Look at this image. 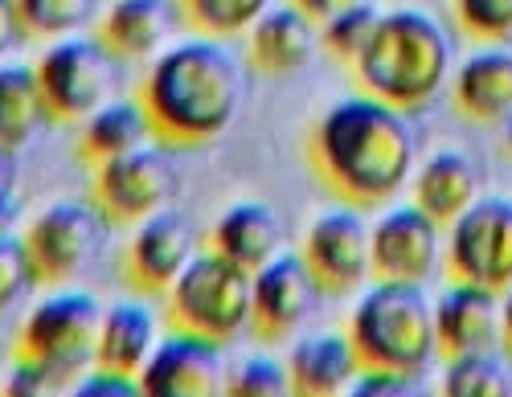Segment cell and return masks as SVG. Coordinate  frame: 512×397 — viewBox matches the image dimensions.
Instances as JSON below:
<instances>
[{
  "mask_svg": "<svg viewBox=\"0 0 512 397\" xmlns=\"http://www.w3.org/2000/svg\"><path fill=\"white\" fill-rule=\"evenodd\" d=\"M312 164L345 201L381 205L414 168V127L406 111L361 91L324 111L312 131Z\"/></svg>",
  "mask_w": 512,
  "mask_h": 397,
  "instance_id": "1",
  "label": "cell"
},
{
  "mask_svg": "<svg viewBox=\"0 0 512 397\" xmlns=\"http://www.w3.org/2000/svg\"><path fill=\"white\" fill-rule=\"evenodd\" d=\"M242 95L246 74L238 54L222 37L205 33L173 50H160L140 86L156 140L173 148H193L222 136L242 107Z\"/></svg>",
  "mask_w": 512,
  "mask_h": 397,
  "instance_id": "2",
  "label": "cell"
},
{
  "mask_svg": "<svg viewBox=\"0 0 512 397\" xmlns=\"http://www.w3.org/2000/svg\"><path fill=\"white\" fill-rule=\"evenodd\" d=\"M451 70V41L431 13L394 9L381 13L369 46L357 54L353 74L361 91L398 111L422 107L439 95Z\"/></svg>",
  "mask_w": 512,
  "mask_h": 397,
  "instance_id": "3",
  "label": "cell"
},
{
  "mask_svg": "<svg viewBox=\"0 0 512 397\" xmlns=\"http://www.w3.org/2000/svg\"><path fill=\"white\" fill-rule=\"evenodd\" d=\"M349 340L361 365L426 373L435 361V303L426 299L422 283L377 279L353 307Z\"/></svg>",
  "mask_w": 512,
  "mask_h": 397,
  "instance_id": "4",
  "label": "cell"
},
{
  "mask_svg": "<svg viewBox=\"0 0 512 397\" xmlns=\"http://www.w3.org/2000/svg\"><path fill=\"white\" fill-rule=\"evenodd\" d=\"M168 299V324L201 332L218 344H230L250 328V303H254V271L238 267L234 258L218 250H197L185 271L164 291Z\"/></svg>",
  "mask_w": 512,
  "mask_h": 397,
  "instance_id": "5",
  "label": "cell"
},
{
  "mask_svg": "<svg viewBox=\"0 0 512 397\" xmlns=\"http://www.w3.org/2000/svg\"><path fill=\"white\" fill-rule=\"evenodd\" d=\"M99 320L103 303L91 291H54L41 299L21 324L17 352L37 357L50 369H58L66 381L87 373L95 365V344H99Z\"/></svg>",
  "mask_w": 512,
  "mask_h": 397,
  "instance_id": "6",
  "label": "cell"
},
{
  "mask_svg": "<svg viewBox=\"0 0 512 397\" xmlns=\"http://www.w3.org/2000/svg\"><path fill=\"white\" fill-rule=\"evenodd\" d=\"M119 58L99 37H62L37 58V82L50 103V115L62 123H78L95 115L119 78Z\"/></svg>",
  "mask_w": 512,
  "mask_h": 397,
  "instance_id": "7",
  "label": "cell"
},
{
  "mask_svg": "<svg viewBox=\"0 0 512 397\" xmlns=\"http://www.w3.org/2000/svg\"><path fill=\"white\" fill-rule=\"evenodd\" d=\"M103 234H107V217L99 213V205H91V201L46 205L25 230L33 279L46 287H66L99 258Z\"/></svg>",
  "mask_w": 512,
  "mask_h": 397,
  "instance_id": "8",
  "label": "cell"
},
{
  "mask_svg": "<svg viewBox=\"0 0 512 397\" xmlns=\"http://www.w3.org/2000/svg\"><path fill=\"white\" fill-rule=\"evenodd\" d=\"M177 193V168L164 148H132L95 164V205L107 222L136 226L148 213L164 209Z\"/></svg>",
  "mask_w": 512,
  "mask_h": 397,
  "instance_id": "9",
  "label": "cell"
},
{
  "mask_svg": "<svg viewBox=\"0 0 512 397\" xmlns=\"http://www.w3.org/2000/svg\"><path fill=\"white\" fill-rule=\"evenodd\" d=\"M451 275L504 291L512 283V201L476 197L455 222L447 242Z\"/></svg>",
  "mask_w": 512,
  "mask_h": 397,
  "instance_id": "10",
  "label": "cell"
},
{
  "mask_svg": "<svg viewBox=\"0 0 512 397\" xmlns=\"http://www.w3.org/2000/svg\"><path fill=\"white\" fill-rule=\"evenodd\" d=\"M140 385L152 397H209L226 389L222 344L201 332L173 328L156 340L152 357L140 369Z\"/></svg>",
  "mask_w": 512,
  "mask_h": 397,
  "instance_id": "11",
  "label": "cell"
},
{
  "mask_svg": "<svg viewBox=\"0 0 512 397\" xmlns=\"http://www.w3.org/2000/svg\"><path fill=\"white\" fill-rule=\"evenodd\" d=\"M324 287L312 275L304 254L279 250L267 267L254 271V303H250V328L263 340H283L300 328L320 303Z\"/></svg>",
  "mask_w": 512,
  "mask_h": 397,
  "instance_id": "12",
  "label": "cell"
},
{
  "mask_svg": "<svg viewBox=\"0 0 512 397\" xmlns=\"http://www.w3.org/2000/svg\"><path fill=\"white\" fill-rule=\"evenodd\" d=\"M439 250H443L439 222L418 205L390 209L377 226H369V262L377 279L426 283L439 267Z\"/></svg>",
  "mask_w": 512,
  "mask_h": 397,
  "instance_id": "13",
  "label": "cell"
},
{
  "mask_svg": "<svg viewBox=\"0 0 512 397\" xmlns=\"http://www.w3.org/2000/svg\"><path fill=\"white\" fill-rule=\"evenodd\" d=\"M193 254H197V246H193L189 217L164 205V209L148 213L144 222H136V234L123 254V275L140 295H164Z\"/></svg>",
  "mask_w": 512,
  "mask_h": 397,
  "instance_id": "14",
  "label": "cell"
},
{
  "mask_svg": "<svg viewBox=\"0 0 512 397\" xmlns=\"http://www.w3.org/2000/svg\"><path fill=\"white\" fill-rule=\"evenodd\" d=\"M300 254L308 258V267L320 279V287L332 295H345L373 275L369 226L361 222L357 209H332V213L316 217Z\"/></svg>",
  "mask_w": 512,
  "mask_h": 397,
  "instance_id": "15",
  "label": "cell"
},
{
  "mask_svg": "<svg viewBox=\"0 0 512 397\" xmlns=\"http://www.w3.org/2000/svg\"><path fill=\"white\" fill-rule=\"evenodd\" d=\"M435 340L443 357L496 348L500 344V291L455 279L435 299Z\"/></svg>",
  "mask_w": 512,
  "mask_h": 397,
  "instance_id": "16",
  "label": "cell"
},
{
  "mask_svg": "<svg viewBox=\"0 0 512 397\" xmlns=\"http://www.w3.org/2000/svg\"><path fill=\"white\" fill-rule=\"evenodd\" d=\"M316 41V21L308 13L295 5H279L250 25V62L267 78L300 74L316 54Z\"/></svg>",
  "mask_w": 512,
  "mask_h": 397,
  "instance_id": "17",
  "label": "cell"
},
{
  "mask_svg": "<svg viewBox=\"0 0 512 397\" xmlns=\"http://www.w3.org/2000/svg\"><path fill=\"white\" fill-rule=\"evenodd\" d=\"M209 246L234 258L238 267L259 271L283 250V222L267 201H242L218 217V226L209 234Z\"/></svg>",
  "mask_w": 512,
  "mask_h": 397,
  "instance_id": "18",
  "label": "cell"
},
{
  "mask_svg": "<svg viewBox=\"0 0 512 397\" xmlns=\"http://www.w3.org/2000/svg\"><path fill=\"white\" fill-rule=\"evenodd\" d=\"M357 369H361V361H357V348H353L349 332L304 336L291 348V361H287L291 389L308 393V397H328V393L349 389Z\"/></svg>",
  "mask_w": 512,
  "mask_h": 397,
  "instance_id": "19",
  "label": "cell"
},
{
  "mask_svg": "<svg viewBox=\"0 0 512 397\" xmlns=\"http://www.w3.org/2000/svg\"><path fill=\"white\" fill-rule=\"evenodd\" d=\"M160 332H156V316L144 299H119L111 307H103L99 320V344H95V365L103 369H119V373H136L144 369V361L152 357Z\"/></svg>",
  "mask_w": 512,
  "mask_h": 397,
  "instance_id": "20",
  "label": "cell"
},
{
  "mask_svg": "<svg viewBox=\"0 0 512 397\" xmlns=\"http://www.w3.org/2000/svg\"><path fill=\"white\" fill-rule=\"evenodd\" d=\"M455 107L476 123H500L512 111V54L484 46L455 70Z\"/></svg>",
  "mask_w": 512,
  "mask_h": 397,
  "instance_id": "21",
  "label": "cell"
},
{
  "mask_svg": "<svg viewBox=\"0 0 512 397\" xmlns=\"http://www.w3.org/2000/svg\"><path fill=\"white\" fill-rule=\"evenodd\" d=\"M480 197V176L476 164L455 148H443L426 160L414 176V205L431 213L439 226H451L455 217Z\"/></svg>",
  "mask_w": 512,
  "mask_h": 397,
  "instance_id": "22",
  "label": "cell"
},
{
  "mask_svg": "<svg viewBox=\"0 0 512 397\" xmlns=\"http://www.w3.org/2000/svg\"><path fill=\"white\" fill-rule=\"evenodd\" d=\"M152 136H156V127H152V115H148L144 99H107L95 115L82 119L78 152H82V160L103 164L111 156L144 148Z\"/></svg>",
  "mask_w": 512,
  "mask_h": 397,
  "instance_id": "23",
  "label": "cell"
},
{
  "mask_svg": "<svg viewBox=\"0 0 512 397\" xmlns=\"http://www.w3.org/2000/svg\"><path fill=\"white\" fill-rule=\"evenodd\" d=\"M95 37L119 62H144V58L160 54L164 37H168L164 0H111Z\"/></svg>",
  "mask_w": 512,
  "mask_h": 397,
  "instance_id": "24",
  "label": "cell"
},
{
  "mask_svg": "<svg viewBox=\"0 0 512 397\" xmlns=\"http://www.w3.org/2000/svg\"><path fill=\"white\" fill-rule=\"evenodd\" d=\"M50 119L54 115L41 95L37 66H0V144L13 152L25 148Z\"/></svg>",
  "mask_w": 512,
  "mask_h": 397,
  "instance_id": "25",
  "label": "cell"
},
{
  "mask_svg": "<svg viewBox=\"0 0 512 397\" xmlns=\"http://www.w3.org/2000/svg\"><path fill=\"white\" fill-rule=\"evenodd\" d=\"M17 13L25 25V37L62 41L95 21L99 0H17Z\"/></svg>",
  "mask_w": 512,
  "mask_h": 397,
  "instance_id": "26",
  "label": "cell"
},
{
  "mask_svg": "<svg viewBox=\"0 0 512 397\" xmlns=\"http://www.w3.org/2000/svg\"><path fill=\"white\" fill-rule=\"evenodd\" d=\"M443 389L455 393V397H496V393H508L512 389V377L500 365L496 348L459 352V357H447Z\"/></svg>",
  "mask_w": 512,
  "mask_h": 397,
  "instance_id": "27",
  "label": "cell"
},
{
  "mask_svg": "<svg viewBox=\"0 0 512 397\" xmlns=\"http://www.w3.org/2000/svg\"><path fill=\"white\" fill-rule=\"evenodd\" d=\"M181 9L205 37H238L250 33V25L271 9V0H181Z\"/></svg>",
  "mask_w": 512,
  "mask_h": 397,
  "instance_id": "28",
  "label": "cell"
},
{
  "mask_svg": "<svg viewBox=\"0 0 512 397\" xmlns=\"http://www.w3.org/2000/svg\"><path fill=\"white\" fill-rule=\"evenodd\" d=\"M377 21H381V13H377L373 5H365V0H361V5H353V9H345V13L328 17V21H324V50L336 54L340 62L353 66L357 54L369 46Z\"/></svg>",
  "mask_w": 512,
  "mask_h": 397,
  "instance_id": "29",
  "label": "cell"
},
{
  "mask_svg": "<svg viewBox=\"0 0 512 397\" xmlns=\"http://www.w3.org/2000/svg\"><path fill=\"white\" fill-rule=\"evenodd\" d=\"M33 262L25 250V234H17L13 226H0V316L33 287Z\"/></svg>",
  "mask_w": 512,
  "mask_h": 397,
  "instance_id": "30",
  "label": "cell"
},
{
  "mask_svg": "<svg viewBox=\"0 0 512 397\" xmlns=\"http://www.w3.org/2000/svg\"><path fill=\"white\" fill-rule=\"evenodd\" d=\"M463 29L480 41H508L512 37V0H455Z\"/></svg>",
  "mask_w": 512,
  "mask_h": 397,
  "instance_id": "31",
  "label": "cell"
},
{
  "mask_svg": "<svg viewBox=\"0 0 512 397\" xmlns=\"http://www.w3.org/2000/svg\"><path fill=\"white\" fill-rule=\"evenodd\" d=\"M226 389L246 393V397H279L291 389V373L275 357H250L238 365V373L226 381Z\"/></svg>",
  "mask_w": 512,
  "mask_h": 397,
  "instance_id": "32",
  "label": "cell"
},
{
  "mask_svg": "<svg viewBox=\"0 0 512 397\" xmlns=\"http://www.w3.org/2000/svg\"><path fill=\"white\" fill-rule=\"evenodd\" d=\"M9 393L17 397H37V393H54V389H70V381L50 369L46 361H37V357H13V369H9V381H5Z\"/></svg>",
  "mask_w": 512,
  "mask_h": 397,
  "instance_id": "33",
  "label": "cell"
},
{
  "mask_svg": "<svg viewBox=\"0 0 512 397\" xmlns=\"http://www.w3.org/2000/svg\"><path fill=\"white\" fill-rule=\"evenodd\" d=\"M70 389L74 393H87V397H107V393L132 397V393H144V385H140L136 373H119V369H103V365H91L87 373H78L70 381Z\"/></svg>",
  "mask_w": 512,
  "mask_h": 397,
  "instance_id": "34",
  "label": "cell"
},
{
  "mask_svg": "<svg viewBox=\"0 0 512 397\" xmlns=\"http://www.w3.org/2000/svg\"><path fill=\"white\" fill-rule=\"evenodd\" d=\"M414 385H422V373L381 369V365H361L349 389H357V393H406V389H414Z\"/></svg>",
  "mask_w": 512,
  "mask_h": 397,
  "instance_id": "35",
  "label": "cell"
},
{
  "mask_svg": "<svg viewBox=\"0 0 512 397\" xmlns=\"http://www.w3.org/2000/svg\"><path fill=\"white\" fill-rule=\"evenodd\" d=\"M13 185H17V152L0 144V226H13Z\"/></svg>",
  "mask_w": 512,
  "mask_h": 397,
  "instance_id": "36",
  "label": "cell"
},
{
  "mask_svg": "<svg viewBox=\"0 0 512 397\" xmlns=\"http://www.w3.org/2000/svg\"><path fill=\"white\" fill-rule=\"evenodd\" d=\"M25 41V25L17 13V0H0V58L13 54Z\"/></svg>",
  "mask_w": 512,
  "mask_h": 397,
  "instance_id": "37",
  "label": "cell"
},
{
  "mask_svg": "<svg viewBox=\"0 0 512 397\" xmlns=\"http://www.w3.org/2000/svg\"><path fill=\"white\" fill-rule=\"evenodd\" d=\"M300 13H308L316 25H324L328 17H336V13H345V9H353V5H361V0H291Z\"/></svg>",
  "mask_w": 512,
  "mask_h": 397,
  "instance_id": "38",
  "label": "cell"
},
{
  "mask_svg": "<svg viewBox=\"0 0 512 397\" xmlns=\"http://www.w3.org/2000/svg\"><path fill=\"white\" fill-rule=\"evenodd\" d=\"M500 344L512 357V283L500 291Z\"/></svg>",
  "mask_w": 512,
  "mask_h": 397,
  "instance_id": "39",
  "label": "cell"
},
{
  "mask_svg": "<svg viewBox=\"0 0 512 397\" xmlns=\"http://www.w3.org/2000/svg\"><path fill=\"white\" fill-rule=\"evenodd\" d=\"M500 123H504V144H508V152H512V111H508Z\"/></svg>",
  "mask_w": 512,
  "mask_h": 397,
  "instance_id": "40",
  "label": "cell"
}]
</instances>
